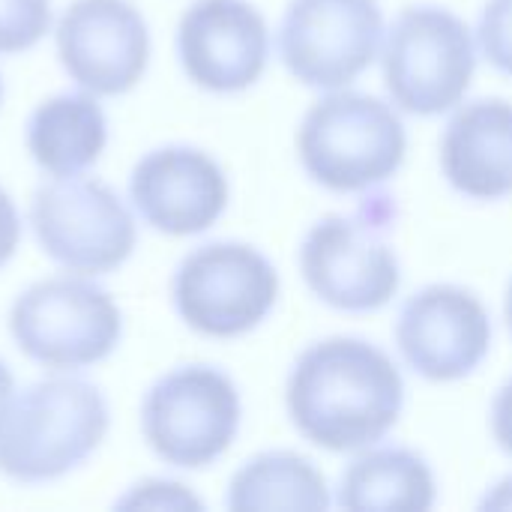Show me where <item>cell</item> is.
I'll use <instances>...</instances> for the list:
<instances>
[{
  "label": "cell",
  "mask_w": 512,
  "mask_h": 512,
  "mask_svg": "<svg viewBox=\"0 0 512 512\" xmlns=\"http://www.w3.org/2000/svg\"><path fill=\"white\" fill-rule=\"evenodd\" d=\"M285 408L309 444L327 453H360L396 429L405 408V378L375 342L330 336L294 360Z\"/></svg>",
  "instance_id": "cell-1"
},
{
  "label": "cell",
  "mask_w": 512,
  "mask_h": 512,
  "mask_svg": "<svg viewBox=\"0 0 512 512\" xmlns=\"http://www.w3.org/2000/svg\"><path fill=\"white\" fill-rule=\"evenodd\" d=\"M111 411L102 390L69 372L15 393L0 417V474L54 483L81 468L105 441Z\"/></svg>",
  "instance_id": "cell-2"
},
{
  "label": "cell",
  "mask_w": 512,
  "mask_h": 512,
  "mask_svg": "<svg viewBox=\"0 0 512 512\" xmlns=\"http://www.w3.org/2000/svg\"><path fill=\"white\" fill-rule=\"evenodd\" d=\"M297 156L312 183L336 195H366L399 174L408 129L393 102L360 90H327L300 120Z\"/></svg>",
  "instance_id": "cell-3"
},
{
  "label": "cell",
  "mask_w": 512,
  "mask_h": 512,
  "mask_svg": "<svg viewBox=\"0 0 512 512\" xmlns=\"http://www.w3.org/2000/svg\"><path fill=\"white\" fill-rule=\"evenodd\" d=\"M393 216V198L375 189L354 213H330L306 231L300 273L324 306L366 315L393 303L402 288V261L390 237Z\"/></svg>",
  "instance_id": "cell-4"
},
{
  "label": "cell",
  "mask_w": 512,
  "mask_h": 512,
  "mask_svg": "<svg viewBox=\"0 0 512 512\" xmlns=\"http://www.w3.org/2000/svg\"><path fill=\"white\" fill-rule=\"evenodd\" d=\"M477 36L447 6H405L384 33L381 69L390 102L414 117L459 108L477 75Z\"/></svg>",
  "instance_id": "cell-5"
},
{
  "label": "cell",
  "mask_w": 512,
  "mask_h": 512,
  "mask_svg": "<svg viewBox=\"0 0 512 512\" xmlns=\"http://www.w3.org/2000/svg\"><path fill=\"white\" fill-rule=\"evenodd\" d=\"M9 333L24 357L51 372L108 360L123 339V312L93 276L63 273L24 288L9 309Z\"/></svg>",
  "instance_id": "cell-6"
},
{
  "label": "cell",
  "mask_w": 512,
  "mask_h": 512,
  "mask_svg": "<svg viewBox=\"0 0 512 512\" xmlns=\"http://www.w3.org/2000/svg\"><path fill=\"white\" fill-rule=\"evenodd\" d=\"M243 420V402L234 378L216 366L189 363L165 372L144 393L141 435L147 447L171 468L201 471L219 462Z\"/></svg>",
  "instance_id": "cell-7"
},
{
  "label": "cell",
  "mask_w": 512,
  "mask_h": 512,
  "mask_svg": "<svg viewBox=\"0 0 512 512\" xmlns=\"http://www.w3.org/2000/svg\"><path fill=\"white\" fill-rule=\"evenodd\" d=\"M279 291L276 264L240 240L192 249L171 282L180 321L207 339H240L258 330L276 309Z\"/></svg>",
  "instance_id": "cell-8"
},
{
  "label": "cell",
  "mask_w": 512,
  "mask_h": 512,
  "mask_svg": "<svg viewBox=\"0 0 512 512\" xmlns=\"http://www.w3.org/2000/svg\"><path fill=\"white\" fill-rule=\"evenodd\" d=\"M30 228L54 264L81 276L114 273L138 243V225L123 198L84 174L42 183L30 201Z\"/></svg>",
  "instance_id": "cell-9"
},
{
  "label": "cell",
  "mask_w": 512,
  "mask_h": 512,
  "mask_svg": "<svg viewBox=\"0 0 512 512\" xmlns=\"http://www.w3.org/2000/svg\"><path fill=\"white\" fill-rule=\"evenodd\" d=\"M384 33L378 0H291L276 45L294 81L342 90L381 57Z\"/></svg>",
  "instance_id": "cell-10"
},
{
  "label": "cell",
  "mask_w": 512,
  "mask_h": 512,
  "mask_svg": "<svg viewBox=\"0 0 512 512\" xmlns=\"http://www.w3.org/2000/svg\"><path fill=\"white\" fill-rule=\"evenodd\" d=\"M492 339L486 303L471 288L450 282L420 288L396 318V348L405 366L429 384L471 378L489 357Z\"/></svg>",
  "instance_id": "cell-11"
},
{
  "label": "cell",
  "mask_w": 512,
  "mask_h": 512,
  "mask_svg": "<svg viewBox=\"0 0 512 512\" xmlns=\"http://www.w3.org/2000/svg\"><path fill=\"white\" fill-rule=\"evenodd\" d=\"M66 75L93 96H123L150 66V27L132 0H72L54 30Z\"/></svg>",
  "instance_id": "cell-12"
},
{
  "label": "cell",
  "mask_w": 512,
  "mask_h": 512,
  "mask_svg": "<svg viewBox=\"0 0 512 512\" xmlns=\"http://www.w3.org/2000/svg\"><path fill=\"white\" fill-rule=\"evenodd\" d=\"M177 57L195 87L243 93L270 63L267 18L249 0H195L177 24Z\"/></svg>",
  "instance_id": "cell-13"
},
{
  "label": "cell",
  "mask_w": 512,
  "mask_h": 512,
  "mask_svg": "<svg viewBox=\"0 0 512 512\" xmlns=\"http://www.w3.org/2000/svg\"><path fill=\"white\" fill-rule=\"evenodd\" d=\"M129 198L141 219L159 234L192 237L222 219L231 186L225 168L207 150L165 144L135 162Z\"/></svg>",
  "instance_id": "cell-14"
},
{
  "label": "cell",
  "mask_w": 512,
  "mask_h": 512,
  "mask_svg": "<svg viewBox=\"0 0 512 512\" xmlns=\"http://www.w3.org/2000/svg\"><path fill=\"white\" fill-rule=\"evenodd\" d=\"M444 180L471 201L512 195V102L483 96L453 108L441 147Z\"/></svg>",
  "instance_id": "cell-15"
},
{
  "label": "cell",
  "mask_w": 512,
  "mask_h": 512,
  "mask_svg": "<svg viewBox=\"0 0 512 512\" xmlns=\"http://www.w3.org/2000/svg\"><path fill=\"white\" fill-rule=\"evenodd\" d=\"M333 501L351 512H426L438 501V480L417 450L375 444L348 462Z\"/></svg>",
  "instance_id": "cell-16"
},
{
  "label": "cell",
  "mask_w": 512,
  "mask_h": 512,
  "mask_svg": "<svg viewBox=\"0 0 512 512\" xmlns=\"http://www.w3.org/2000/svg\"><path fill=\"white\" fill-rule=\"evenodd\" d=\"M108 144V120L93 93H57L39 102L27 120V150L51 177L90 168Z\"/></svg>",
  "instance_id": "cell-17"
},
{
  "label": "cell",
  "mask_w": 512,
  "mask_h": 512,
  "mask_svg": "<svg viewBox=\"0 0 512 512\" xmlns=\"http://www.w3.org/2000/svg\"><path fill=\"white\" fill-rule=\"evenodd\" d=\"M228 510H330L333 489L321 468L294 450H267L252 456L228 483Z\"/></svg>",
  "instance_id": "cell-18"
},
{
  "label": "cell",
  "mask_w": 512,
  "mask_h": 512,
  "mask_svg": "<svg viewBox=\"0 0 512 512\" xmlns=\"http://www.w3.org/2000/svg\"><path fill=\"white\" fill-rule=\"evenodd\" d=\"M51 30V0H0V54L36 48Z\"/></svg>",
  "instance_id": "cell-19"
},
{
  "label": "cell",
  "mask_w": 512,
  "mask_h": 512,
  "mask_svg": "<svg viewBox=\"0 0 512 512\" xmlns=\"http://www.w3.org/2000/svg\"><path fill=\"white\" fill-rule=\"evenodd\" d=\"M474 36L489 66L512 78V0H486Z\"/></svg>",
  "instance_id": "cell-20"
},
{
  "label": "cell",
  "mask_w": 512,
  "mask_h": 512,
  "mask_svg": "<svg viewBox=\"0 0 512 512\" xmlns=\"http://www.w3.org/2000/svg\"><path fill=\"white\" fill-rule=\"evenodd\" d=\"M117 507H153V510H201L204 504L180 483L171 480H144L129 489Z\"/></svg>",
  "instance_id": "cell-21"
},
{
  "label": "cell",
  "mask_w": 512,
  "mask_h": 512,
  "mask_svg": "<svg viewBox=\"0 0 512 512\" xmlns=\"http://www.w3.org/2000/svg\"><path fill=\"white\" fill-rule=\"evenodd\" d=\"M18 243H21V216L9 192L0 186V267L12 261V255L18 252Z\"/></svg>",
  "instance_id": "cell-22"
},
{
  "label": "cell",
  "mask_w": 512,
  "mask_h": 512,
  "mask_svg": "<svg viewBox=\"0 0 512 512\" xmlns=\"http://www.w3.org/2000/svg\"><path fill=\"white\" fill-rule=\"evenodd\" d=\"M492 438L512 459V378L498 390L492 402Z\"/></svg>",
  "instance_id": "cell-23"
},
{
  "label": "cell",
  "mask_w": 512,
  "mask_h": 512,
  "mask_svg": "<svg viewBox=\"0 0 512 512\" xmlns=\"http://www.w3.org/2000/svg\"><path fill=\"white\" fill-rule=\"evenodd\" d=\"M480 507H483V510H512V474L510 477H504V480H498V483L483 495Z\"/></svg>",
  "instance_id": "cell-24"
},
{
  "label": "cell",
  "mask_w": 512,
  "mask_h": 512,
  "mask_svg": "<svg viewBox=\"0 0 512 512\" xmlns=\"http://www.w3.org/2000/svg\"><path fill=\"white\" fill-rule=\"evenodd\" d=\"M15 396V378H12V369L0 360V417L9 405V399Z\"/></svg>",
  "instance_id": "cell-25"
},
{
  "label": "cell",
  "mask_w": 512,
  "mask_h": 512,
  "mask_svg": "<svg viewBox=\"0 0 512 512\" xmlns=\"http://www.w3.org/2000/svg\"><path fill=\"white\" fill-rule=\"evenodd\" d=\"M504 318H507V327H510V333H512V279H510V288H507V300H504Z\"/></svg>",
  "instance_id": "cell-26"
},
{
  "label": "cell",
  "mask_w": 512,
  "mask_h": 512,
  "mask_svg": "<svg viewBox=\"0 0 512 512\" xmlns=\"http://www.w3.org/2000/svg\"><path fill=\"white\" fill-rule=\"evenodd\" d=\"M0 102H3V78H0Z\"/></svg>",
  "instance_id": "cell-27"
}]
</instances>
